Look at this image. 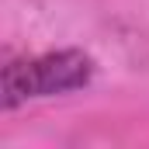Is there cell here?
Returning a JSON list of instances; mask_svg holds the SVG:
<instances>
[{"instance_id":"1","label":"cell","mask_w":149,"mask_h":149,"mask_svg":"<svg viewBox=\"0 0 149 149\" xmlns=\"http://www.w3.org/2000/svg\"><path fill=\"white\" fill-rule=\"evenodd\" d=\"M94 59L83 49H59V52H42L31 59H17L3 66V90L0 104L3 111H14L28 101H45V97H63L83 90L94 80Z\"/></svg>"}]
</instances>
